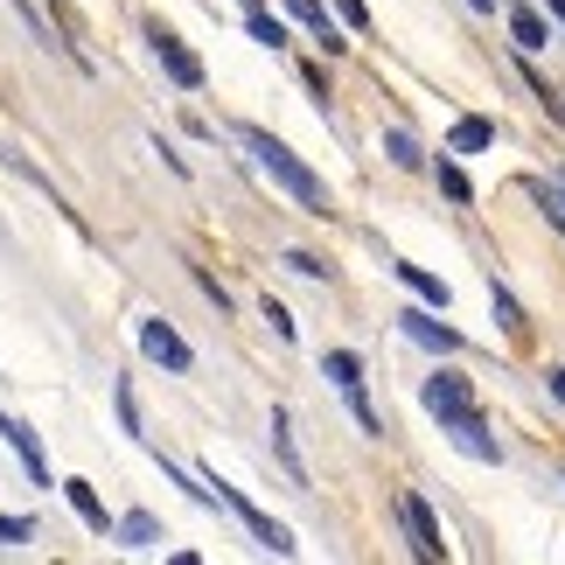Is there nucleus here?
Wrapping results in <instances>:
<instances>
[{
    "label": "nucleus",
    "mask_w": 565,
    "mask_h": 565,
    "mask_svg": "<svg viewBox=\"0 0 565 565\" xmlns=\"http://www.w3.org/2000/svg\"><path fill=\"white\" fill-rule=\"evenodd\" d=\"M237 140L252 147V161L266 168V175H273L279 189H287V195H294V203L308 210V216H335V195H329V182H321V175H315V168L294 154L287 140H273L266 126H245V134H237Z\"/></svg>",
    "instance_id": "obj_1"
},
{
    "label": "nucleus",
    "mask_w": 565,
    "mask_h": 565,
    "mask_svg": "<svg viewBox=\"0 0 565 565\" xmlns=\"http://www.w3.org/2000/svg\"><path fill=\"white\" fill-rule=\"evenodd\" d=\"M203 482L216 489V503H224V510H237V516H245V531H252V537H258V545H266L273 558H294V552H300V545H294V531H287V524H273V516L258 510L245 489H231L224 475H203Z\"/></svg>",
    "instance_id": "obj_2"
},
{
    "label": "nucleus",
    "mask_w": 565,
    "mask_h": 565,
    "mask_svg": "<svg viewBox=\"0 0 565 565\" xmlns=\"http://www.w3.org/2000/svg\"><path fill=\"white\" fill-rule=\"evenodd\" d=\"M398 524H405V537H412V558H426V565H447V531H440V516H433V503L426 495H398Z\"/></svg>",
    "instance_id": "obj_3"
},
{
    "label": "nucleus",
    "mask_w": 565,
    "mask_h": 565,
    "mask_svg": "<svg viewBox=\"0 0 565 565\" xmlns=\"http://www.w3.org/2000/svg\"><path fill=\"white\" fill-rule=\"evenodd\" d=\"M147 42H154V56H161V71H168V84H175V92H203V63L189 56L182 35H168L161 21H154V29H147Z\"/></svg>",
    "instance_id": "obj_4"
},
{
    "label": "nucleus",
    "mask_w": 565,
    "mask_h": 565,
    "mask_svg": "<svg viewBox=\"0 0 565 565\" xmlns=\"http://www.w3.org/2000/svg\"><path fill=\"white\" fill-rule=\"evenodd\" d=\"M391 321H398V329H405L412 342L440 350V356H454V350H461V329H447V321H440V308H426V300H419V308H398Z\"/></svg>",
    "instance_id": "obj_5"
},
{
    "label": "nucleus",
    "mask_w": 565,
    "mask_h": 565,
    "mask_svg": "<svg viewBox=\"0 0 565 565\" xmlns=\"http://www.w3.org/2000/svg\"><path fill=\"white\" fill-rule=\"evenodd\" d=\"M140 350L154 356L161 371H175V377H189V371H195V350H189L175 329H168V321H140Z\"/></svg>",
    "instance_id": "obj_6"
},
{
    "label": "nucleus",
    "mask_w": 565,
    "mask_h": 565,
    "mask_svg": "<svg viewBox=\"0 0 565 565\" xmlns=\"http://www.w3.org/2000/svg\"><path fill=\"white\" fill-rule=\"evenodd\" d=\"M419 405L447 426V419H461V412H475V391H468L461 377H447V371H440V377H426V384H419Z\"/></svg>",
    "instance_id": "obj_7"
},
{
    "label": "nucleus",
    "mask_w": 565,
    "mask_h": 565,
    "mask_svg": "<svg viewBox=\"0 0 565 565\" xmlns=\"http://www.w3.org/2000/svg\"><path fill=\"white\" fill-rule=\"evenodd\" d=\"M447 433H454V447H461L468 461H503V447H495V440H489V426H482V405L461 412V419H447Z\"/></svg>",
    "instance_id": "obj_8"
},
{
    "label": "nucleus",
    "mask_w": 565,
    "mask_h": 565,
    "mask_svg": "<svg viewBox=\"0 0 565 565\" xmlns=\"http://www.w3.org/2000/svg\"><path fill=\"white\" fill-rule=\"evenodd\" d=\"M0 433H8V447L21 454V468H29V482H35V489H50V454H42V440H35V433L21 426V419H8V412H0Z\"/></svg>",
    "instance_id": "obj_9"
},
{
    "label": "nucleus",
    "mask_w": 565,
    "mask_h": 565,
    "mask_svg": "<svg viewBox=\"0 0 565 565\" xmlns=\"http://www.w3.org/2000/svg\"><path fill=\"white\" fill-rule=\"evenodd\" d=\"M391 273H398L405 287L426 300V308H440V315H447V300H454V294H447V279H440V273H426V266H405V258H391Z\"/></svg>",
    "instance_id": "obj_10"
},
{
    "label": "nucleus",
    "mask_w": 565,
    "mask_h": 565,
    "mask_svg": "<svg viewBox=\"0 0 565 565\" xmlns=\"http://www.w3.org/2000/svg\"><path fill=\"white\" fill-rule=\"evenodd\" d=\"M287 14L300 21V29H315V42H321V50H342V35H335V21H329V8H321V0H287Z\"/></svg>",
    "instance_id": "obj_11"
},
{
    "label": "nucleus",
    "mask_w": 565,
    "mask_h": 565,
    "mask_svg": "<svg viewBox=\"0 0 565 565\" xmlns=\"http://www.w3.org/2000/svg\"><path fill=\"white\" fill-rule=\"evenodd\" d=\"M482 147H495V119H454V134H447V154H482Z\"/></svg>",
    "instance_id": "obj_12"
},
{
    "label": "nucleus",
    "mask_w": 565,
    "mask_h": 565,
    "mask_svg": "<svg viewBox=\"0 0 565 565\" xmlns=\"http://www.w3.org/2000/svg\"><path fill=\"white\" fill-rule=\"evenodd\" d=\"M510 42H516V50H524V56H537V50H545V42H552L545 14H537V8H510Z\"/></svg>",
    "instance_id": "obj_13"
},
{
    "label": "nucleus",
    "mask_w": 565,
    "mask_h": 565,
    "mask_svg": "<svg viewBox=\"0 0 565 565\" xmlns=\"http://www.w3.org/2000/svg\"><path fill=\"white\" fill-rule=\"evenodd\" d=\"M113 537H119L126 552H154V545H161V524H154L147 510H134V516H119V524H113Z\"/></svg>",
    "instance_id": "obj_14"
},
{
    "label": "nucleus",
    "mask_w": 565,
    "mask_h": 565,
    "mask_svg": "<svg viewBox=\"0 0 565 565\" xmlns=\"http://www.w3.org/2000/svg\"><path fill=\"white\" fill-rule=\"evenodd\" d=\"M63 495H71V510H77L98 537H113V516H105V503H98V489H92V482H63Z\"/></svg>",
    "instance_id": "obj_15"
},
{
    "label": "nucleus",
    "mask_w": 565,
    "mask_h": 565,
    "mask_svg": "<svg viewBox=\"0 0 565 565\" xmlns=\"http://www.w3.org/2000/svg\"><path fill=\"white\" fill-rule=\"evenodd\" d=\"M321 377H329L335 391H363V356L356 350H329L321 356Z\"/></svg>",
    "instance_id": "obj_16"
},
{
    "label": "nucleus",
    "mask_w": 565,
    "mask_h": 565,
    "mask_svg": "<svg viewBox=\"0 0 565 565\" xmlns=\"http://www.w3.org/2000/svg\"><path fill=\"white\" fill-rule=\"evenodd\" d=\"M489 308H495V321H503V329H510V335H531V315H524V308H516V294L503 287V279H489Z\"/></svg>",
    "instance_id": "obj_17"
},
{
    "label": "nucleus",
    "mask_w": 565,
    "mask_h": 565,
    "mask_svg": "<svg viewBox=\"0 0 565 565\" xmlns=\"http://www.w3.org/2000/svg\"><path fill=\"white\" fill-rule=\"evenodd\" d=\"M273 454L287 461L294 482H308V468H300V454H294V433H287V412H279V405H273Z\"/></svg>",
    "instance_id": "obj_18"
},
{
    "label": "nucleus",
    "mask_w": 565,
    "mask_h": 565,
    "mask_svg": "<svg viewBox=\"0 0 565 565\" xmlns=\"http://www.w3.org/2000/svg\"><path fill=\"white\" fill-rule=\"evenodd\" d=\"M384 154H391V168H419V161H426L419 140H412L405 126H391V134H384Z\"/></svg>",
    "instance_id": "obj_19"
},
{
    "label": "nucleus",
    "mask_w": 565,
    "mask_h": 565,
    "mask_svg": "<svg viewBox=\"0 0 565 565\" xmlns=\"http://www.w3.org/2000/svg\"><path fill=\"white\" fill-rule=\"evenodd\" d=\"M245 35H252V42H266V50H279V42H287V29H279L266 8H245Z\"/></svg>",
    "instance_id": "obj_20"
},
{
    "label": "nucleus",
    "mask_w": 565,
    "mask_h": 565,
    "mask_svg": "<svg viewBox=\"0 0 565 565\" xmlns=\"http://www.w3.org/2000/svg\"><path fill=\"white\" fill-rule=\"evenodd\" d=\"M440 189L454 195V203H475V182L461 175V161H454V154H447V147H440Z\"/></svg>",
    "instance_id": "obj_21"
},
{
    "label": "nucleus",
    "mask_w": 565,
    "mask_h": 565,
    "mask_svg": "<svg viewBox=\"0 0 565 565\" xmlns=\"http://www.w3.org/2000/svg\"><path fill=\"white\" fill-rule=\"evenodd\" d=\"M113 405H119V426L134 433V440H147V433H140V398H134V384H126V377L113 384Z\"/></svg>",
    "instance_id": "obj_22"
},
{
    "label": "nucleus",
    "mask_w": 565,
    "mask_h": 565,
    "mask_svg": "<svg viewBox=\"0 0 565 565\" xmlns=\"http://www.w3.org/2000/svg\"><path fill=\"white\" fill-rule=\"evenodd\" d=\"M524 84H531V98H537V105H545V113H552V119L565 126V98H558V92H552V84H545V77H537V71H531V63H524Z\"/></svg>",
    "instance_id": "obj_23"
},
{
    "label": "nucleus",
    "mask_w": 565,
    "mask_h": 565,
    "mask_svg": "<svg viewBox=\"0 0 565 565\" xmlns=\"http://www.w3.org/2000/svg\"><path fill=\"white\" fill-rule=\"evenodd\" d=\"M35 537V516H0V545H29Z\"/></svg>",
    "instance_id": "obj_24"
},
{
    "label": "nucleus",
    "mask_w": 565,
    "mask_h": 565,
    "mask_svg": "<svg viewBox=\"0 0 565 565\" xmlns=\"http://www.w3.org/2000/svg\"><path fill=\"white\" fill-rule=\"evenodd\" d=\"M266 321H273V335H279V342H294V315H287V308H279V300H273V294H266Z\"/></svg>",
    "instance_id": "obj_25"
},
{
    "label": "nucleus",
    "mask_w": 565,
    "mask_h": 565,
    "mask_svg": "<svg viewBox=\"0 0 565 565\" xmlns=\"http://www.w3.org/2000/svg\"><path fill=\"white\" fill-rule=\"evenodd\" d=\"M287 266H294V273H308V279H329V266H321L315 252H287Z\"/></svg>",
    "instance_id": "obj_26"
},
{
    "label": "nucleus",
    "mask_w": 565,
    "mask_h": 565,
    "mask_svg": "<svg viewBox=\"0 0 565 565\" xmlns=\"http://www.w3.org/2000/svg\"><path fill=\"white\" fill-rule=\"evenodd\" d=\"M342 8V21H350V29H371V8H363V0H335Z\"/></svg>",
    "instance_id": "obj_27"
},
{
    "label": "nucleus",
    "mask_w": 565,
    "mask_h": 565,
    "mask_svg": "<svg viewBox=\"0 0 565 565\" xmlns=\"http://www.w3.org/2000/svg\"><path fill=\"white\" fill-rule=\"evenodd\" d=\"M195 287H203V294H210V300H216V315H224V308H231V294H224V287H216V279H210V273H203V266H195Z\"/></svg>",
    "instance_id": "obj_28"
},
{
    "label": "nucleus",
    "mask_w": 565,
    "mask_h": 565,
    "mask_svg": "<svg viewBox=\"0 0 565 565\" xmlns=\"http://www.w3.org/2000/svg\"><path fill=\"white\" fill-rule=\"evenodd\" d=\"M545 384H552V398L565 405V363H558V371H545Z\"/></svg>",
    "instance_id": "obj_29"
},
{
    "label": "nucleus",
    "mask_w": 565,
    "mask_h": 565,
    "mask_svg": "<svg viewBox=\"0 0 565 565\" xmlns=\"http://www.w3.org/2000/svg\"><path fill=\"white\" fill-rule=\"evenodd\" d=\"M545 14H552V21H558V29H565V0H545Z\"/></svg>",
    "instance_id": "obj_30"
},
{
    "label": "nucleus",
    "mask_w": 565,
    "mask_h": 565,
    "mask_svg": "<svg viewBox=\"0 0 565 565\" xmlns=\"http://www.w3.org/2000/svg\"><path fill=\"white\" fill-rule=\"evenodd\" d=\"M552 203H558V210H565V175H558V182H552Z\"/></svg>",
    "instance_id": "obj_31"
},
{
    "label": "nucleus",
    "mask_w": 565,
    "mask_h": 565,
    "mask_svg": "<svg viewBox=\"0 0 565 565\" xmlns=\"http://www.w3.org/2000/svg\"><path fill=\"white\" fill-rule=\"evenodd\" d=\"M468 8H475V14H495V0H468Z\"/></svg>",
    "instance_id": "obj_32"
},
{
    "label": "nucleus",
    "mask_w": 565,
    "mask_h": 565,
    "mask_svg": "<svg viewBox=\"0 0 565 565\" xmlns=\"http://www.w3.org/2000/svg\"><path fill=\"white\" fill-rule=\"evenodd\" d=\"M237 8H266V0H237Z\"/></svg>",
    "instance_id": "obj_33"
}]
</instances>
